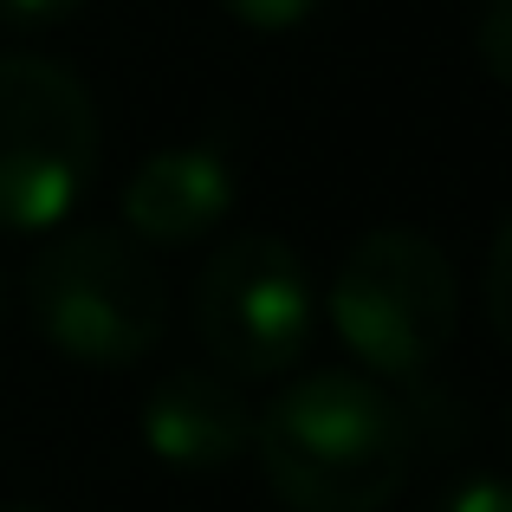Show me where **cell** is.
<instances>
[{
  "instance_id": "4",
  "label": "cell",
  "mask_w": 512,
  "mask_h": 512,
  "mask_svg": "<svg viewBox=\"0 0 512 512\" xmlns=\"http://www.w3.org/2000/svg\"><path fill=\"white\" fill-rule=\"evenodd\" d=\"M98 175V111L65 65L0 52V234H46Z\"/></svg>"
},
{
  "instance_id": "6",
  "label": "cell",
  "mask_w": 512,
  "mask_h": 512,
  "mask_svg": "<svg viewBox=\"0 0 512 512\" xmlns=\"http://www.w3.org/2000/svg\"><path fill=\"white\" fill-rule=\"evenodd\" d=\"M143 448L175 474H221L253 454V409L227 370H169L137 409Z\"/></svg>"
},
{
  "instance_id": "8",
  "label": "cell",
  "mask_w": 512,
  "mask_h": 512,
  "mask_svg": "<svg viewBox=\"0 0 512 512\" xmlns=\"http://www.w3.org/2000/svg\"><path fill=\"white\" fill-rule=\"evenodd\" d=\"M318 7H325V0H221L227 20L253 26V33H292V26L318 20Z\"/></svg>"
},
{
  "instance_id": "1",
  "label": "cell",
  "mask_w": 512,
  "mask_h": 512,
  "mask_svg": "<svg viewBox=\"0 0 512 512\" xmlns=\"http://www.w3.org/2000/svg\"><path fill=\"white\" fill-rule=\"evenodd\" d=\"M409 415L357 370H312L253 415L266 487L292 512H383L409 480Z\"/></svg>"
},
{
  "instance_id": "5",
  "label": "cell",
  "mask_w": 512,
  "mask_h": 512,
  "mask_svg": "<svg viewBox=\"0 0 512 512\" xmlns=\"http://www.w3.org/2000/svg\"><path fill=\"white\" fill-rule=\"evenodd\" d=\"M312 325V273H305L299 247H286L279 234H234L195 273V331L214 370H227L234 383L286 376L312 350Z\"/></svg>"
},
{
  "instance_id": "14",
  "label": "cell",
  "mask_w": 512,
  "mask_h": 512,
  "mask_svg": "<svg viewBox=\"0 0 512 512\" xmlns=\"http://www.w3.org/2000/svg\"><path fill=\"white\" fill-rule=\"evenodd\" d=\"M0 318H7V286H0Z\"/></svg>"
},
{
  "instance_id": "9",
  "label": "cell",
  "mask_w": 512,
  "mask_h": 512,
  "mask_svg": "<svg viewBox=\"0 0 512 512\" xmlns=\"http://www.w3.org/2000/svg\"><path fill=\"white\" fill-rule=\"evenodd\" d=\"M487 325L500 344H512V221L493 234V253H487Z\"/></svg>"
},
{
  "instance_id": "7",
  "label": "cell",
  "mask_w": 512,
  "mask_h": 512,
  "mask_svg": "<svg viewBox=\"0 0 512 512\" xmlns=\"http://www.w3.org/2000/svg\"><path fill=\"white\" fill-rule=\"evenodd\" d=\"M234 195V163L214 143H169V150L143 156L137 175L124 182V221L150 247H188L234 214Z\"/></svg>"
},
{
  "instance_id": "2",
  "label": "cell",
  "mask_w": 512,
  "mask_h": 512,
  "mask_svg": "<svg viewBox=\"0 0 512 512\" xmlns=\"http://www.w3.org/2000/svg\"><path fill=\"white\" fill-rule=\"evenodd\" d=\"M33 325L59 357L91 370H124L150 357L169 325V292L150 253L111 227H72L59 234L26 273Z\"/></svg>"
},
{
  "instance_id": "11",
  "label": "cell",
  "mask_w": 512,
  "mask_h": 512,
  "mask_svg": "<svg viewBox=\"0 0 512 512\" xmlns=\"http://www.w3.org/2000/svg\"><path fill=\"white\" fill-rule=\"evenodd\" d=\"M428 512H512V480L506 474H467L435 493Z\"/></svg>"
},
{
  "instance_id": "13",
  "label": "cell",
  "mask_w": 512,
  "mask_h": 512,
  "mask_svg": "<svg viewBox=\"0 0 512 512\" xmlns=\"http://www.w3.org/2000/svg\"><path fill=\"white\" fill-rule=\"evenodd\" d=\"M0 512H39V506H0Z\"/></svg>"
},
{
  "instance_id": "12",
  "label": "cell",
  "mask_w": 512,
  "mask_h": 512,
  "mask_svg": "<svg viewBox=\"0 0 512 512\" xmlns=\"http://www.w3.org/2000/svg\"><path fill=\"white\" fill-rule=\"evenodd\" d=\"M85 0H0V26H59Z\"/></svg>"
},
{
  "instance_id": "3",
  "label": "cell",
  "mask_w": 512,
  "mask_h": 512,
  "mask_svg": "<svg viewBox=\"0 0 512 512\" xmlns=\"http://www.w3.org/2000/svg\"><path fill=\"white\" fill-rule=\"evenodd\" d=\"M331 331L376 376H422L461 325V279L415 227H370L331 279Z\"/></svg>"
},
{
  "instance_id": "10",
  "label": "cell",
  "mask_w": 512,
  "mask_h": 512,
  "mask_svg": "<svg viewBox=\"0 0 512 512\" xmlns=\"http://www.w3.org/2000/svg\"><path fill=\"white\" fill-rule=\"evenodd\" d=\"M474 52H480V65H487V78L512 85V0H487V7H480Z\"/></svg>"
}]
</instances>
